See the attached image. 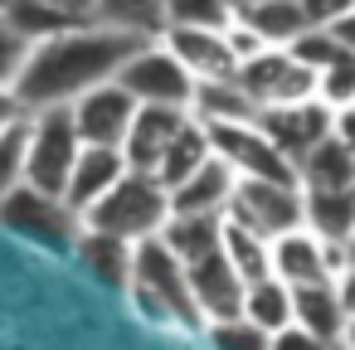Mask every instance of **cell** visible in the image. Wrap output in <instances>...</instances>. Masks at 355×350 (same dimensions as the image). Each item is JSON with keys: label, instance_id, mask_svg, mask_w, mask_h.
<instances>
[{"label": "cell", "instance_id": "cell-1", "mask_svg": "<svg viewBox=\"0 0 355 350\" xmlns=\"http://www.w3.org/2000/svg\"><path fill=\"white\" fill-rule=\"evenodd\" d=\"M146 44V40H132V35H117V30H103V25H69L40 44L25 49V64L10 83L15 103L25 112H44V107H69L73 98H83L88 88L117 78L122 59Z\"/></svg>", "mask_w": 355, "mask_h": 350}, {"label": "cell", "instance_id": "cell-2", "mask_svg": "<svg viewBox=\"0 0 355 350\" xmlns=\"http://www.w3.org/2000/svg\"><path fill=\"white\" fill-rule=\"evenodd\" d=\"M132 301L141 306V316L171 326V331H205L195 301H190V282H185V263L161 243V238H141L132 243V277H127Z\"/></svg>", "mask_w": 355, "mask_h": 350}, {"label": "cell", "instance_id": "cell-3", "mask_svg": "<svg viewBox=\"0 0 355 350\" xmlns=\"http://www.w3.org/2000/svg\"><path fill=\"white\" fill-rule=\"evenodd\" d=\"M166 219H171V195H166L151 175L127 170V175L78 219V229L107 234V238H122V243H141V238H156Z\"/></svg>", "mask_w": 355, "mask_h": 350}, {"label": "cell", "instance_id": "cell-4", "mask_svg": "<svg viewBox=\"0 0 355 350\" xmlns=\"http://www.w3.org/2000/svg\"><path fill=\"white\" fill-rule=\"evenodd\" d=\"M83 141L73 132L69 107H44V112H25V185L40 195H64L69 170L78 161Z\"/></svg>", "mask_w": 355, "mask_h": 350}, {"label": "cell", "instance_id": "cell-5", "mask_svg": "<svg viewBox=\"0 0 355 350\" xmlns=\"http://www.w3.org/2000/svg\"><path fill=\"white\" fill-rule=\"evenodd\" d=\"M117 88L137 107H180V112H190V98H195V78L180 69V59L161 40H146L122 59Z\"/></svg>", "mask_w": 355, "mask_h": 350}, {"label": "cell", "instance_id": "cell-6", "mask_svg": "<svg viewBox=\"0 0 355 350\" xmlns=\"http://www.w3.org/2000/svg\"><path fill=\"white\" fill-rule=\"evenodd\" d=\"M224 219L272 243L277 234L302 229V190L282 185V180H239L234 195H229Z\"/></svg>", "mask_w": 355, "mask_h": 350}, {"label": "cell", "instance_id": "cell-7", "mask_svg": "<svg viewBox=\"0 0 355 350\" xmlns=\"http://www.w3.org/2000/svg\"><path fill=\"white\" fill-rule=\"evenodd\" d=\"M0 229H10L40 248H73V238H78V219L64 209V200L40 195L30 185H15L0 200Z\"/></svg>", "mask_w": 355, "mask_h": 350}, {"label": "cell", "instance_id": "cell-8", "mask_svg": "<svg viewBox=\"0 0 355 350\" xmlns=\"http://www.w3.org/2000/svg\"><path fill=\"white\" fill-rule=\"evenodd\" d=\"M209 132V151L239 175V180H282L297 185L292 161L258 132V122H239V127H205Z\"/></svg>", "mask_w": 355, "mask_h": 350}, {"label": "cell", "instance_id": "cell-9", "mask_svg": "<svg viewBox=\"0 0 355 350\" xmlns=\"http://www.w3.org/2000/svg\"><path fill=\"white\" fill-rule=\"evenodd\" d=\"M234 83L253 98V107H282V103H302L316 93V78L287 54V49H258L253 59H243L234 69Z\"/></svg>", "mask_w": 355, "mask_h": 350}, {"label": "cell", "instance_id": "cell-10", "mask_svg": "<svg viewBox=\"0 0 355 350\" xmlns=\"http://www.w3.org/2000/svg\"><path fill=\"white\" fill-rule=\"evenodd\" d=\"M69 117H73V132H78L83 146H117L122 151L127 127L137 117V103L117 88V78H107V83L88 88L83 98H73L69 103Z\"/></svg>", "mask_w": 355, "mask_h": 350}, {"label": "cell", "instance_id": "cell-11", "mask_svg": "<svg viewBox=\"0 0 355 350\" xmlns=\"http://www.w3.org/2000/svg\"><path fill=\"white\" fill-rule=\"evenodd\" d=\"M258 132H263V137L292 161V170H297V161H302L316 141L331 137V107H321L316 98L282 103V107H263V112H258Z\"/></svg>", "mask_w": 355, "mask_h": 350}, {"label": "cell", "instance_id": "cell-12", "mask_svg": "<svg viewBox=\"0 0 355 350\" xmlns=\"http://www.w3.org/2000/svg\"><path fill=\"white\" fill-rule=\"evenodd\" d=\"M345 268V258L336 248H326L316 234L306 229H292V234H277L268 243V272L287 287H306V282H326Z\"/></svg>", "mask_w": 355, "mask_h": 350}, {"label": "cell", "instance_id": "cell-13", "mask_svg": "<svg viewBox=\"0 0 355 350\" xmlns=\"http://www.w3.org/2000/svg\"><path fill=\"white\" fill-rule=\"evenodd\" d=\"M185 282H190V301H195V311H200L205 326H209V321H229V316H239L243 282H239V272L224 263L219 248L190 258V263H185Z\"/></svg>", "mask_w": 355, "mask_h": 350}, {"label": "cell", "instance_id": "cell-14", "mask_svg": "<svg viewBox=\"0 0 355 350\" xmlns=\"http://www.w3.org/2000/svg\"><path fill=\"white\" fill-rule=\"evenodd\" d=\"M161 44L180 59V69L195 78V83H209V78H234L239 59L229 54V40L224 30H195V25H171L161 35Z\"/></svg>", "mask_w": 355, "mask_h": 350}, {"label": "cell", "instance_id": "cell-15", "mask_svg": "<svg viewBox=\"0 0 355 350\" xmlns=\"http://www.w3.org/2000/svg\"><path fill=\"white\" fill-rule=\"evenodd\" d=\"M127 175V161H122V151L117 146H83L78 151V161H73V170H69V185H64V209L73 214V219H83L117 180Z\"/></svg>", "mask_w": 355, "mask_h": 350}, {"label": "cell", "instance_id": "cell-16", "mask_svg": "<svg viewBox=\"0 0 355 350\" xmlns=\"http://www.w3.org/2000/svg\"><path fill=\"white\" fill-rule=\"evenodd\" d=\"M234 185H239V175L209 151L205 166H195L175 190H166V195H171V214H209V219H224Z\"/></svg>", "mask_w": 355, "mask_h": 350}, {"label": "cell", "instance_id": "cell-17", "mask_svg": "<svg viewBox=\"0 0 355 350\" xmlns=\"http://www.w3.org/2000/svg\"><path fill=\"white\" fill-rule=\"evenodd\" d=\"M185 117H190V112H180V107H137V117H132V127H127V141H122L127 170L151 175L156 161H161V151L171 146V137L180 132Z\"/></svg>", "mask_w": 355, "mask_h": 350}, {"label": "cell", "instance_id": "cell-18", "mask_svg": "<svg viewBox=\"0 0 355 350\" xmlns=\"http://www.w3.org/2000/svg\"><path fill=\"white\" fill-rule=\"evenodd\" d=\"M292 292V326L306 331L311 340H321L326 350H336L340 326H345V306L336 292V277L326 282H306V287H287Z\"/></svg>", "mask_w": 355, "mask_h": 350}, {"label": "cell", "instance_id": "cell-19", "mask_svg": "<svg viewBox=\"0 0 355 350\" xmlns=\"http://www.w3.org/2000/svg\"><path fill=\"white\" fill-rule=\"evenodd\" d=\"M302 229L345 258V238L355 229V185L350 190H302Z\"/></svg>", "mask_w": 355, "mask_h": 350}, {"label": "cell", "instance_id": "cell-20", "mask_svg": "<svg viewBox=\"0 0 355 350\" xmlns=\"http://www.w3.org/2000/svg\"><path fill=\"white\" fill-rule=\"evenodd\" d=\"M190 117L200 127H239V122H258V107L234 78H209V83H195Z\"/></svg>", "mask_w": 355, "mask_h": 350}, {"label": "cell", "instance_id": "cell-21", "mask_svg": "<svg viewBox=\"0 0 355 350\" xmlns=\"http://www.w3.org/2000/svg\"><path fill=\"white\" fill-rule=\"evenodd\" d=\"M88 25L132 35V40H161L166 35V0H93Z\"/></svg>", "mask_w": 355, "mask_h": 350}, {"label": "cell", "instance_id": "cell-22", "mask_svg": "<svg viewBox=\"0 0 355 350\" xmlns=\"http://www.w3.org/2000/svg\"><path fill=\"white\" fill-rule=\"evenodd\" d=\"M234 20H239L263 49H287V44L306 30L302 10H297V0H258V6L239 10Z\"/></svg>", "mask_w": 355, "mask_h": 350}, {"label": "cell", "instance_id": "cell-23", "mask_svg": "<svg viewBox=\"0 0 355 350\" xmlns=\"http://www.w3.org/2000/svg\"><path fill=\"white\" fill-rule=\"evenodd\" d=\"M209 161V132L195 122V117H185L180 122V132L171 137V146L161 151V161H156V170H151V180L161 185V190H175L195 166H205Z\"/></svg>", "mask_w": 355, "mask_h": 350}, {"label": "cell", "instance_id": "cell-24", "mask_svg": "<svg viewBox=\"0 0 355 350\" xmlns=\"http://www.w3.org/2000/svg\"><path fill=\"white\" fill-rule=\"evenodd\" d=\"M73 253H78V263H83V268H88L103 287L127 292V277H132V243L107 238V234H88V229H78Z\"/></svg>", "mask_w": 355, "mask_h": 350}, {"label": "cell", "instance_id": "cell-25", "mask_svg": "<svg viewBox=\"0 0 355 350\" xmlns=\"http://www.w3.org/2000/svg\"><path fill=\"white\" fill-rule=\"evenodd\" d=\"M350 185H355V156L331 137L297 161V190H350Z\"/></svg>", "mask_w": 355, "mask_h": 350}, {"label": "cell", "instance_id": "cell-26", "mask_svg": "<svg viewBox=\"0 0 355 350\" xmlns=\"http://www.w3.org/2000/svg\"><path fill=\"white\" fill-rule=\"evenodd\" d=\"M239 316H243L248 326H258L263 335L292 326V292H287V282H277V277L248 282V287H243V301H239Z\"/></svg>", "mask_w": 355, "mask_h": 350}, {"label": "cell", "instance_id": "cell-27", "mask_svg": "<svg viewBox=\"0 0 355 350\" xmlns=\"http://www.w3.org/2000/svg\"><path fill=\"white\" fill-rule=\"evenodd\" d=\"M219 224H224V219H209V214H171L156 238H161L180 263H190V258L219 248Z\"/></svg>", "mask_w": 355, "mask_h": 350}, {"label": "cell", "instance_id": "cell-28", "mask_svg": "<svg viewBox=\"0 0 355 350\" xmlns=\"http://www.w3.org/2000/svg\"><path fill=\"white\" fill-rule=\"evenodd\" d=\"M219 253H224V263L239 272V282L248 287V282H258V277H272L268 272V238H258V234H248V229H239V224H219Z\"/></svg>", "mask_w": 355, "mask_h": 350}, {"label": "cell", "instance_id": "cell-29", "mask_svg": "<svg viewBox=\"0 0 355 350\" xmlns=\"http://www.w3.org/2000/svg\"><path fill=\"white\" fill-rule=\"evenodd\" d=\"M6 25H10L25 44H40V40H49V35H59V30L78 25V20H69V15H59V10H49L44 0H10V6H6Z\"/></svg>", "mask_w": 355, "mask_h": 350}, {"label": "cell", "instance_id": "cell-30", "mask_svg": "<svg viewBox=\"0 0 355 350\" xmlns=\"http://www.w3.org/2000/svg\"><path fill=\"white\" fill-rule=\"evenodd\" d=\"M321 107H355V54H340L336 64H326L316 73V93H311Z\"/></svg>", "mask_w": 355, "mask_h": 350}, {"label": "cell", "instance_id": "cell-31", "mask_svg": "<svg viewBox=\"0 0 355 350\" xmlns=\"http://www.w3.org/2000/svg\"><path fill=\"white\" fill-rule=\"evenodd\" d=\"M234 10L224 0H166V30L171 25H195V30H224Z\"/></svg>", "mask_w": 355, "mask_h": 350}, {"label": "cell", "instance_id": "cell-32", "mask_svg": "<svg viewBox=\"0 0 355 350\" xmlns=\"http://www.w3.org/2000/svg\"><path fill=\"white\" fill-rule=\"evenodd\" d=\"M15 185H25V117L0 127V200Z\"/></svg>", "mask_w": 355, "mask_h": 350}, {"label": "cell", "instance_id": "cell-33", "mask_svg": "<svg viewBox=\"0 0 355 350\" xmlns=\"http://www.w3.org/2000/svg\"><path fill=\"white\" fill-rule=\"evenodd\" d=\"M287 54H292V59H297V64H302V69H306V73L316 78V73H321L326 64H336V59H340L345 49H340V44H336V40H331L326 30H302V35H297V40L287 44Z\"/></svg>", "mask_w": 355, "mask_h": 350}, {"label": "cell", "instance_id": "cell-34", "mask_svg": "<svg viewBox=\"0 0 355 350\" xmlns=\"http://www.w3.org/2000/svg\"><path fill=\"white\" fill-rule=\"evenodd\" d=\"M209 345L214 350H268V335L258 326H248L243 316H229V321H209L205 326Z\"/></svg>", "mask_w": 355, "mask_h": 350}, {"label": "cell", "instance_id": "cell-35", "mask_svg": "<svg viewBox=\"0 0 355 350\" xmlns=\"http://www.w3.org/2000/svg\"><path fill=\"white\" fill-rule=\"evenodd\" d=\"M25 40L6 25V15H0V88H10L15 83V73H20V64H25Z\"/></svg>", "mask_w": 355, "mask_h": 350}, {"label": "cell", "instance_id": "cell-36", "mask_svg": "<svg viewBox=\"0 0 355 350\" xmlns=\"http://www.w3.org/2000/svg\"><path fill=\"white\" fill-rule=\"evenodd\" d=\"M350 6H355V0H297V10H302L306 30H326V25H336Z\"/></svg>", "mask_w": 355, "mask_h": 350}, {"label": "cell", "instance_id": "cell-37", "mask_svg": "<svg viewBox=\"0 0 355 350\" xmlns=\"http://www.w3.org/2000/svg\"><path fill=\"white\" fill-rule=\"evenodd\" d=\"M268 350H326L321 340H311L306 331H297V326H282V331H272L268 335Z\"/></svg>", "mask_w": 355, "mask_h": 350}, {"label": "cell", "instance_id": "cell-38", "mask_svg": "<svg viewBox=\"0 0 355 350\" xmlns=\"http://www.w3.org/2000/svg\"><path fill=\"white\" fill-rule=\"evenodd\" d=\"M331 141L355 156V107H336L331 112Z\"/></svg>", "mask_w": 355, "mask_h": 350}, {"label": "cell", "instance_id": "cell-39", "mask_svg": "<svg viewBox=\"0 0 355 350\" xmlns=\"http://www.w3.org/2000/svg\"><path fill=\"white\" fill-rule=\"evenodd\" d=\"M326 35H331V40H336L345 54H355V6H350V10H345L336 25H326Z\"/></svg>", "mask_w": 355, "mask_h": 350}, {"label": "cell", "instance_id": "cell-40", "mask_svg": "<svg viewBox=\"0 0 355 350\" xmlns=\"http://www.w3.org/2000/svg\"><path fill=\"white\" fill-rule=\"evenodd\" d=\"M336 292H340V306H345V316L355 311V263H345L340 272H336Z\"/></svg>", "mask_w": 355, "mask_h": 350}, {"label": "cell", "instance_id": "cell-41", "mask_svg": "<svg viewBox=\"0 0 355 350\" xmlns=\"http://www.w3.org/2000/svg\"><path fill=\"white\" fill-rule=\"evenodd\" d=\"M44 6L59 10V15H69V20H78V25L93 15V0H44Z\"/></svg>", "mask_w": 355, "mask_h": 350}, {"label": "cell", "instance_id": "cell-42", "mask_svg": "<svg viewBox=\"0 0 355 350\" xmlns=\"http://www.w3.org/2000/svg\"><path fill=\"white\" fill-rule=\"evenodd\" d=\"M15 117H25V107L15 103V93H10V88H0V127H10Z\"/></svg>", "mask_w": 355, "mask_h": 350}, {"label": "cell", "instance_id": "cell-43", "mask_svg": "<svg viewBox=\"0 0 355 350\" xmlns=\"http://www.w3.org/2000/svg\"><path fill=\"white\" fill-rule=\"evenodd\" d=\"M336 350H355V311L345 316V326H340V340H336Z\"/></svg>", "mask_w": 355, "mask_h": 350}, {"label": "cell", "instance_id": "cell-44", "mask_svg": "<svg viewBox=\"0 0 355 350\" xmlns=\"http://www.w3.org/2000/svg\"><path fill=\"white\" fill-rule=\"evenodd\" d=\"M224 6H229V10L239 15V10H248V6H258V0H224Z\"/></svg>", "mask_w": 355, "mask_h": 350}, {"label": "cell", "instance_id": "cell-45", "mask_svg": "<svg viewBox=\"0 0 355 350\" xmlns=\"http://www.w3.org/2000/svg\"><path fill=\"white\" fill-rule=\"evenodd\" d=\"M6 6H10V0H0V15H6Z\"/></svg>", "mask_w": 355, "mask_h": 350}]
</instances>
